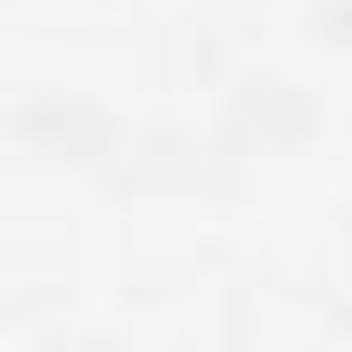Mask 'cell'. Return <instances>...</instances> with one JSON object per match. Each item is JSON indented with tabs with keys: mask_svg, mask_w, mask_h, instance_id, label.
Wrapping results in <instances>:
<instances>
[{
	"mask_svg": "<svg viewBox=\"0 0 352 352\" xmlns=\"http://www.w3.org/2000/svg\"><path fill=\"white\" fill-rule=\"evenodd\" d=\"M115 131H123V115L74 82H25L8 107V148L25 173H90V164H107Z\"/></svg>",
	"mask_w": 352,
	"mask_h": 352,
	"instance_id": "1",
	"label": "cell"
},
{
	"mask_svg": "<svg viewBox=\"0 0 352 352\" xmlns=\"http://www.w3.org/2000/svg\"><path fill=\"white\" fill-rule=\"evenodd\" d=\"M344 246H352V197H344Z\"/></svg>",
	"mask_w": 352,
	"mask_h": 352,
	"instance_id": "3",
	"label": "cell"
},
{
	"mask_svg": "<svg viewBox=\"0 0 352 352\" xmlns=\"http://www.w3.org/2000/svg\"><path fill=\"white\" fill-rule=\"evenodd\" d=\"M320 50H344L352 58V0H311V25H303Z\"/></svg>",
	"mask_w": 352,
	"mask_h": 352,
	"instance_id": "2",
	"label": "cell"
}]
</instances>
